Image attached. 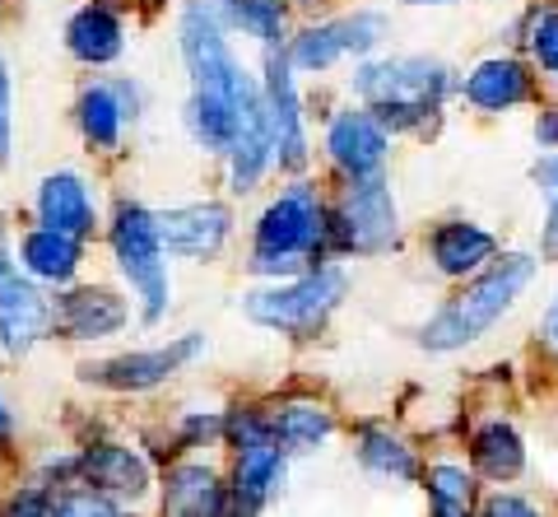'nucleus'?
<instances>
[{
    "label": "nucleus",
    "mask_w": 558,
    "mask_h": 517,
    "mask_svg": "<svg viewBox=\"0 0 558 517\" xmlns=\"http://www.w3.org/2000/svg\"><path fill=\"white\" fill-rule=\"evenodd\" d=\"M354 89L381 127L400 131V127H418L424 117L442 108L451 89V71L433 57H391L363 65L354 75Z\"/></svg>",
    "instance_id": "nucleus-1"
},
{
    "label": "nucleus",
    "mask_w": 558,
    "mask_h": 517,
    "mask_svg": "<svg viewBox=\"0 0 558 517\" xmlns=\"http://www.w3.org/2000/svg\"><path fill=\"white\" fill-rule=\"evenodd\" d=\"M535 280V262L531 256H502V262H494L475 285H465L461 299H451L438 317H433L424 326V345L428 350H461V345L480 340L488 326H494L508 308L517 303V294Z\"/></svg>",
    "instance_id": "nucleus-2"
},
{
    "label": "nucleus",
    "mask_w": 558,
    "mask_h": 517,
    "mask_svg": "<svg viewBox=\"0 0 558 517\" xmlns=\"http://www.w3.org/2000/svg\"><path fill=\"white\" fill-rule=\"evenodd\" d=\"M326 238V211L322 196L307 182H293L284 196L270 201V211L256 224V270L260 275H299L307 256Z\"/></svg>",
    "instance_id": "nucleus-3"
},
{
    "label": "nucleus",
    "mask_w": 558,
    "mask_h": 517,
    "mask_svg": "<svg viewBox=\"0 0 558 517\" xmlns=\"http://www.w3.org/2000/svg\"><path fill=\"white\" fill-rule=\"evenodd\" d=\"M112 252L121 275L135 285V294L145 299V317H163L168 308V270H163V238H159V215H149L145 205H121L112 219Z\"/></svg>",
    "instance_id": "nucleus-4"
},
{
    "label": "nucleus",
    "mask_w": 558,
    "mask_h": 517,
    "mask_svg": "<svg viewBox=\"0 0 558 517\" xmlns=\"http://www.w3.org/2000/svg\"><path fill=\"white\" fill-rule=\"evenodd\" d=\"M344 299V275L336 266L312 270L303 280L275 285V289H256L247 299V317L275 332H293V336H312L317 326L336 313V303Z\"/></svg>",
    "instance_id": "nucleus-5"
},
{
    "label": "nucleus",
    "mask_w": 558,
    "mask_h": 517,
    "mask_svg": "<svg viewBox=\"0 0 558 517\" xmlns=\"http://www.w3.org/2000/svg\"><path fill=\"white\" fill-rule=\"evenodd\" d=\"M182 61H186L191 84H196V89L229 94V98H247L256 89V80L242 71V61L233 57L223 28L209 20V14H201L196 5L182 14Z\"/></svg>",
    "instance_id": "nucleus-6"
},
{
    "label": "nucleus",
    "mask_w": 558,
    "mask_h": 517,
    "mask_svg": "<svg viewBox=\"0 0 558 517\" xmlns=\"http://www.w3.org/2000/svg\"><path fill=\"white\" fill-rule=\"evenodd\" d=\"M326 238H336L344 252H381L396 243V201L377 172L373 178H349L340 215L326 224Z\"/></svg>",
    "instance_id": "nucleus-7"
},
{
    "label": "nucleus",
    "mask_w": 558,
    "mask_h": 517,
    "mask_svg": "<svg viewBox=\"0 0 558 517\" xmlns=\"http://www.w3.org/2000/svg\"><path fill=\"white\" fill-rule=\"evenodd\" d=\"M381 38H387V14L354 10V14H344V20H330V24L299 33L289 47V65L293 71L317 75V71H330V65L344 61V57H368Z\"/></svg>",
    "instance_id": "nucleus-8"
},
{
    "label": "nucleus",
    "mask_w": 558,
    "mask_h": 517,
    "mask_svg": "<svg viewBox=\"0 0 558 517\" xmlns=\"http://www.w3.org/2000/svg\"><path fill=\"white\" fill-rule=\"evenodd\" d=\"M201 336H182L163 345V350H140V354H117V359H102V364H84V383H98V387H112V392H145L154 383H163L168 373H178L186 359L201 354Z\"/></svg>",
    "instance_id": "nucleus-9"
},
{
    "label": "nucleus",
    "mask_w": 558,
    "mask_h": 517,
    "mask_svg": "<svg viewBox=\"0 0 558 517\" xmlns=\"http://www.w3.org/2000/svg\"><path fill=\"white\" fill-rule=\"evenodd\" d=\"M293 65L289 51H270L266 61V117H270V141H275V159L279 168L299 172L307 164V135H303V108L293 94Z\"/></svg>",
    "instance_id": "nucleus-10"
},
{
    "label": "nucleus",
    "mask_w": 558,
    "mask_h": 517,
    "mask_svg": "<svg viewBox=\"0 0 558 517\" xmlns=\"http://www.w3.org/2000/svg\"><path fill=\"white\" fill-rule=\"evenodd\" d=\"M326 149L336 159V168H344L349 178H373L387 164V127L368 108H349L330 122Z\"/></svg>",
    "instance_id": "nucleus-11"
},
{
    "label": "nucleus",
    "mask_w": 558,
    "mask_h": 517,
    "mask_svg": "<svg viewBox=\"0 0 558 517\" xmlns=\"http://www.w3.org/2000/svg\"><path fill=\"white\" fill-rule=\"evenodd\" d=\"M229 224H233V215L223 211L219 201H201V205L168 211V215H159L163 252L191 256V262H205V256H215L223 248V238H229Z\"/></svg>",
    "instance_id": "nucleus-12"
},
{
    "label": "nucleus",
    "mask_w": 558,
    "mask_h": 517,
    "mask_svg": "<svg viewBox=\"0 0 558 517\" xmlns=\"http://www.w3.org/2000/svg\"><path fill=\"white\" fill-rule=\"evenodd\" d=\"M47 332H51V303L10 270L5 280H0V340H5V350L24 354Z\"/></svg>",
    "instance_id": "nucleus-13"
},
{
    "label": "nucleus",
    "mask_w": 558,
    "mask_h": 517,
    "mask_svg": "<svg viewBox=\"0 0 558 517\" xmlns=\"http://www.w3.org/2000/svg\"><path fill=\"white\" fill-rule=\"evenodd\" d=\"M260 89H252L247 98H229V94H209V89H196L186 103V131L205 154H233L238 145V117L247 103H256Z\"/></svg>",
    "instance_id": "nucleus-14"
},
{
    "label": "nucleus",
    "mask_w": 558,
    "mask_h": 517,
    "mask_svg": "<svg viewBox=\"0 0 558 517\" xmlns=\"http://www.w3.org/2000/svg\"><path fill=\"white\" fill-rule=\"evenodd\" d=\"M38 219H43V229H57L70 238H84L94 229V196L80 172H51V178H43Z\"/></svg>",
    "instance_id": "nucleus-15"
},
{
    "label": "nucleus",
    "mask_w": 558,
    "mask_h": 517,
    "mask_svg": "<svg viewBox=\"0 0 558 517\" xmlns=\"http://www.w3.org/2000/svg\"><path fill=\"white\" fill-rule=\"evenodd\" d=\"M51 322H57L70 340H98V336L121 332L126 303L108 294V289H75V294H65L51 308Z\"/></svg>",
    "instance_id": "nucleus-16"
},
{
    "label": "nucleus",
    "mask_w": 558,
    "mask_h": 517,
    "mask_svg": "<svg viewBox=\"0 0 558 517\" xmlns=\"http://www.w3.org/2000/svg\"><path fill=\"white\" fill-rule=\"evenodd\" d=\"M65 47H70V57L84 61V65H108V61L121 57V47H126V28H121L117 10H108V5H84V10L70 14Z\"/></svg>",
    "instance_id": "nucleus-17"
},
{
    "label": "nucleus",
    "mask_w": 558,
    "mask_h": 517,
    "mask_svg": "<svg viewBox=\"0 0 558 517\" xmlns=\"http://www.w3.org/2000/svg\"><path fill=\"white\" fill-rule=\"evenodd\" d=\"M526 98H531V75L512 57H488L465 75V103H475L480 112H508Z\"/></svg>",
    "instance_id": "nucleus-18"
},
{
    "label": "nucleus",
    "mask_w": 558,
    "mask_h": 517,
    "mask_svg": "<svg viewBox=\"0 0 558 517\" xmlns=\"http://www.w3.org/2000/svg\"><path fill=\"white\" fill-rule=\"evenodd\" d=\"M494 248H498L494 233H484L480 224H465V219H451L442 229H433V238H428V252L442 275H470L494 256Z\"/></svg>",
    "instance_id": "nucleus-19"
},
{
    "label": "nucleus",
    "mask_w": 558,
    "mask_h": 517,
    "mask_svg": "<svg viewBox=\"0 0 558 517\" xmlns=\"http://www.w3.org/2000/svg\"><path fill=\"white\" fill-rule=\"evenodd\" d=\"M80 476L94 490H112V494H145L149 485V467L131 447H89L80 457Z\"/></svg>",
    "instance_id": "nucleus-20"
},
{
    "label": "nucleus",
    "mask_w": 558,
    "mask_h": 517,
    "mask_svg": "<svg viewBox=\"0 0 558 517\" xmlns=\"http://www.w3.org/2000/svg\"><path fill=\"white\" fill-rule=\"evenodd\" d=\"M80 131H84V141L98 145V149H112L121 141V127H126V103H121L117 94V84H89V89L80 94Z\"/></svg>",
    "instance_id": "nucleus-21"
},
{
    "label": "nucleus",
    "mask_w": 558,
    "mask_h": 517,
    "mask_svg": "<svg viewBox=\"0 0 558 517\" xmlns=\"http://www.w3.org/2000/svg\"><path fill=\"white\" fill-rule=\"evenodd\" d=\"M219 480L205 467H178L168 476V494H163V517H219Z\"/></svg>",
    "instance_id": "nucleus-22"
},
{
    "label": "nucleus",
    "mask_w": 558,
    "mask_h": 517,
    "mask_svg": "<svg viewBox=\"0 0 558 517\" xmlns=\"http://www.w3.org/2000/svg\"><path fill=\"white\" fill-rule=\"evenodd\" d=\"M20 256H24V266L38 275V280L65 285L70 275L80 270V238L57 233V229H33L20 243Z\"/></svg>",
    "instance_id": "nucleus-23"
},
{
    "label": "nucleus",
    "mask_w": 558,
    "mask_h": 517,
    "mask_svg": "<svg viewBox=\"0 0 558 517\" xmlns=\"http://www.w3.org/2000/svg\"><path fill=\"white\" fill-rule=\"evenodd\" d=\"M521 461H526V453H521V438L512 434L508 424H488V429H480V434H475V467L488 480L521 476Z\"/></svg>",
    "instance_id": "nucleus-24"
},
{
    "label": "nucleus",
    "mask_w": 558,
    "mask_h": 517,
    "mask_svg": "<svg viewBox=\"0 0 558 517\" xmlns=\"http://www.w3.org/2000/svg\"><path fill=\"white\" fill-rule=\"evenodd\" d=\"M270 434H275V443H284L289 453H307V447H317L330 434V416L322 406H307V401L284 406L270 420Z\"/></svg>",
    "instance_id": "nucleus-25"
},
{
    "label": "nucleus",
    "mask_w": 558,
    "mask_h": 517,
    "mask_svg": "<svg viewBox=\"0 0 558 517\" xmlns=\"http://www.w3.org/2000/svg\"><path fill=\"white\" fill-rule=\"evenodd\" d=\"M363 461H368L373 471H381V476H396V480H414L418 476V467H414V453L400 438H391V434H381V429H368L363 434Z\"/></svg>",
    "instance_id": "nucleus-26"
},
{
    "label": "nucleus",
    "mask_w": 558,
    "mask_h": 517,
    "mask_svg": "<svg viewBox=\"0 0 558 517\" xmlns=\"http://www.w3.org/2000/svg\"><path fill=\"white\" fill-rule=\"evenodd\" d=\"M428 494H433V517H470V476L461 467H433Z\"/></svg>",
    "instance_id": "nucleus-27"
},
{
    "label": "nucleus",
    "mask_w": 558,
    "mask_h": 517,
    "mask_svg": "<svg viewBox=\"0 0 558 517\" xmlns=\"http://www.w3.org/2000/svg\"><path fill=\"white\" fill-rule=\"evenodd\" d=\"M535 182L549 201V215H545V238H539V256L545 262H558V154H545L535 164Z\"/></svg>",
    "instance_id": "nucleus-28"
},
{
    "label": "nucleus",
    "mask_w": 558,
    "mask_h": 517,
    "mask_svg": "<svg viewBox=\"0 0 558 517\" xmlns=\"http://www.w3.org/2000/svg\"><path fill=\"white\" fill-rule=\"evenodd\" d=\"M238 28L275 47L279 38H284V10H279V0H242Z\"/></svg>",
    "instance_id": "nucleus-29"
},
{
    "label": "nucleus",
    "mask_w": 558,
    "mask_h": 517,
    "mask_svg": "<svg viewBox=\"0 0 558 517\" xmlns=\"http://www.w3.org/2000/svg\"><path fill=\"white\" fill-rule=\"evenodd\" d=\"M531 51L539 71L558 80V10H539L531 20Z\"/></svg>",
    "instance_id": "nucleus-30"
},
{
    "label": "nucleus",
    "mask_w": 558,
    "mask_h": 517,
    "mask_svg": "<svg viewBox=\"0 0 558 517\" xmlns=\"http://www.w3.org/2000/svg\"><path fill=\"white\" fill-rule=\"evenodd\" d=\"M51 517H126V513H117L108 498H98V494H89V490H80V494L57 498V513H51Z\"/></svg>",
    "instance_id": "nucleus-31"
},
{
    "label": "nucleus",
    "mask_w": 558,
    "mask_h": 517,
    "mask_svg": "<svg viewBox=\"0 0 558 517\" xmlns=\"http://www.w3.org/2000/svg\"><path fill=\"white\" fill-rule=\"evenodd\" d=\"M10 145H14V112H10V71H5V57H0V164L10 159Z\"/></svg>",
    "instance_id": "nucleus-32"
},
{
    "label": "nucleus",
    "mask_w": 558,
    "mask_h": 517,
    "mask_svg": "<svg viewBox=\"0 0 558 517\" xmlns=\"http://www.w3.org/2000/svg\"><path fill=\"white\" fill-rule=\"evenodd\" d=\"M484 517H539L526 498H512V494H494L484 504Z\"/></svg>",
    "instance_id": "nucleus-33"
},
{
    "label": "nucleus",
    "mask_w": 558,
    "mask_h": 517,
    "mask_svg": "<svg viewBox=\"0 0 558 517\" xmlns=\"http://www.w3.org/2000/svg\"><path fill=\"white\" fill-rule=\"evenodd\" d=\"M535 141L545 145V149H558V108L539 112V122H535Z\"/></svg>",
    "instance_id": "nucleus-34"
},
{
    "label": "nucleus",
    "mask_w": 558,
    "mask_h": 517,
    "mask_svg": "<svg viewBox=\"0 0 558 517\" xmlns=\"http://www.w3.org/2000/svg\"><path fill=\"white\" fill-rule=\"evenodd\" d=\"M252 513H256V504H252V498H242L238 490L219 504V517H252Z\"/></svg>",
    "instance_id": "nucleus-35"
},
{
    "label": "nucleus",
    "mask_w": 558,
    "mask_h": 517,
    "mask_svg": "<svg viewBox=\"0 0 558 517\" xmlns=\"http://www.w3.org/2000/svg\"><path fill=\"white\" fill-rule=\"evenodd\" d=\"M545 340L558 345V299L549 303V313H545Z\"/></svg>",
    "instance_id": "nucleus-36"
},
{
    "label": "nucleus",
    "mask_w": 558,
    "mask_h": 517,
    "mask_svg": "<svg viewBox=\"0 0 558 517\" xmlns=\"http://www.w3.org/2000/svg\"><path fill=\"white\" fill-rule=\"evenodd\" d=\"M10 517H47V513H43V508H38V504H20V508H14V513H10Z\"/></svg>",
    "instance_id": "nucleus-37"
},
{
    "label": "nucleus",
    "mask_w": 558,
    "mask_h": 517,
    "mask_svg": "<svg viewBox=\"0 0 558 517\" xmlns=\"http://www.w3.org/2000/svg\"><path fill=\"white\" fill-rule=\"evenodd\" d=\"M10 429V410H5V401H0V434Z\"/></svg>",
    "instance_id": "nucleus-38"
},
{
    "label": "nucleus",
    "mask_w": 558,
    "mask_h": 517,
    "mask_svg": "<svg viewBox=\"0 0 558 517\" xmlns=\"http://www.w3.org/2000/svg\"><path fill=\"white\" fill-rule=\"evenodd\" d=\"M410 5H447V0H410Z\"/></svg>",
    "instance_id": "nucleus-39"
}]
</instances>
